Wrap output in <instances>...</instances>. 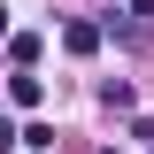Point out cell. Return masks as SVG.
I'll use <instances>...</instances> for the list:
<instances>
[{"instance_id": "4", "label": "cell", "mask_w": 154, "mask_h": 154, "mask_svg": "<svg viewBox=\"0 0 154 154\" xmlns=\"http://www.w3.org/2000/svg\"><path fill=\"white\" fill-rule=\"evenodd\" d=\"M8 54H16V69H31V62H38V38H31V31H16V38H8Z\"/></svg>"}, {"instance_id": "5", "label": "cell", "mask_w": 154, "mask_h": 154, "mask_svg": "<svg viewBox=\"0 0 154 154\" xmlns=\"http://www.w3.org/2000/svg\"><path fill=\"white\" fill-rule=\"evenodd\" d=\"M8 146H16V123H0V154H8Z\"/></svg>"}, {"instance_id": "2", "label": "cell", "mask_w": 154, "mask_h": 154, "mask_svg": "<svg viewBox=\"0 0 154 154\" xmlns=\"http://www.w3.org/2000/svg\"><path fill=\"white\" fill-rule=\"evenodd\" d=\"M62 46H69V54H93V46H100V23H69Z\"/></svg>"}, {"instance_id": "6", "label": "cell", "mask_w": 154, "mask_h": 154, "mask_svg": "<svg viewBox=\"0 0 154 154\" xmlns=\"http://www.w3.org/2000/svg\"><path fill=\"white\" fill-rule=\"evenodd\" d=\"M0 38H8V8H0Z\"/></svg>"}, {"instance_id": "1", "label": "cell", "mask_w": 154, "mask_h": 154, "mask_svg": "<svg viewBox=\"0 0 154 154\" xmlns=\"http://www.w3.org/2000/svg\"><path fill=\"white\" fill-rule=\"evenodd\" d=\"M8 100H16V108H38V100H46V85H38L31 69H16V77H8Z\"/></svg>"}, {"instance_id": "3", "label": "cell", "mask_w": 154, "mask_h": 154, "mask_svg": "<svg viewBox=\"0 0 154 154\" xmlns=\"http://www.w3.org/2000/svg\"><path fill=\"white\" fill-rule=\"evenodd\" d=\"M16 146H31V154H46V146H54V123H23V131H16Z\"/></svg>"}]
</instances>
